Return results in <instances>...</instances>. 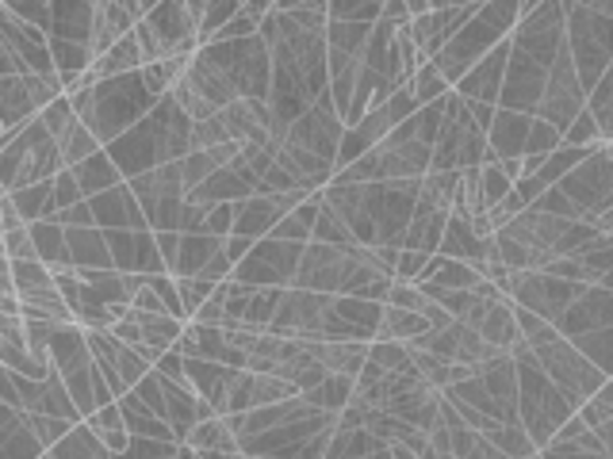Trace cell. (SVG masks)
Masks as SVG:
<instances>
[{
    "mask_svg": "<svg viewBox=\"0 0 613 459\" xmlns=\"http://www.w3.org/2000/svg\"><path fill=\"white\" fill-rule=\"evenodd\" d=\"M556 188L576 203L583 223H599L606 211H613V161H610V154L606 149H599L591 161H583L568 180H564V184H556Z\"/></svg>",
    "mask_w": 613,
    "mask_h": 459,
    "instance_id": "obj_1",
    "label": "cell"
},
{
    "mask_svg": "<svg viewBox=\"0 0 613 459\" xmlns=\"http://www.w3.org/2000/svg\"><path fill=\"white\" fill-rule=\"evenodd\" d=\"M548 92V69L537 66L530 54H522L510 43V66H506V85H502L499 108L517 115H537V108L545 104Z\"/></svg>",
    "mask_w": 613,
    "mask_h": 459,
    "instance_id": "obj_2",
    "label": "cell"
},
{
    "mask_svg": "<svg viewBox=\"0 0 613 459\" xmlns=\"http://www.w3.org/2000/svg\"><path fill=\"white\" fill-rule=\"evenodd\" d=\"M533 131V115H517V112H502L494 115L491 131H487V142H491L494 165L506 161V157H525V142H530Z\"/></svg>",
    "mask_w": 613,
    "mask_h": 459,
    "instance_id": "obj_3",
    "label": "cell"
},
{
    "mask_svg": "<svg viewBox=\"0 0 613 459\" xmlns=\"http://www.w3.org/2000/svg\"><path fill=\"white\" fill-rule=\"evenodd\" d=\"M0 459H46L43 440L31 433L20 410H0Z\"/></svg>",
    "mask_w": 613,
    "mask_h": 459,
    "instance_id": "obj_4",
    "label": "cell"
},
{
    "mask_svg": "<svg viewBox=\"0 0 613 459\" xmlns=\"http://www.w3.org/2000/svg\"><path fill=\"white\" fill-rule=\"evenodd\" d=\"M51 363L62 379L77 376L81 368L92 363V348H89V334L81 326H62L51 342Z\"/></svg>",
    "mask_w": 613,
    "mask_h": 459,
    "instance_id": "obj_5",
    "label": "cell"
},
{
    "mask_svg": "<svg viewBox=\"0 0 613 459\" xmlns=\"http://www.w3.org/2000/svg\"><path fill=\"white\" fill-rule=\"evenodd\" d=\"M311 356L330 371V376H349L357 379L368 363V345L365 342H306Z\"/></svg>",
    "mask_w": 613,
    "mask_h": 459,
    "instance_id": "obj_6",
    "label": "cell"
},
{
    "mask_svg": "<svg viewBox=\"0 0 613 459\" xmlns=\"http://www.w3.org/2000/svg\"><path fill=\"white\" fill-rule=\"evenodd\" d=\"M242 200H254V188H249L234 169H219L208 184L188 192V203H196V208H203V211L223 208V203H242Z\"/></svg>",
    "mask_w": 613,
    "mask_h": 459,
    "instance_id": "obj_7",
    "label": "cell"
},
{
    "mask_svg": "<svg viewBox=\"0 0 613 459\" xmlns=\"http://www.w3.org/2000/svg\"><path fill=\"white\" fill-rule=\"evenodd\" d=\"M277 223H280L277 203L265 200V195H254V200L234 203V234H238V237H249V242H265V237H272Z\"/></svg>",
    "mask_w": 613,
    "mask_h": 459,
    "instance_id": "obj_8",
    "label": "cell"
},
{
    "mask_svg": "<svg viewBox=\"0 0 613 459\" xmlns=\"http://www.w3.org/2000/svg\"><path fill=\"white\" fill-rule=\"evenodd\" d=\"M92 23H97V4H92V0H81V4H58V0H54L51 38L92 46Z\"/></svg>",
    "mask_w": 613,
    "mask_h": 459,
    "instance_id": "obj_9",
    "label": "cell"
},
{
    "mask_svg": "<svg viewBox=\"0 0 613 459\" xmlns=\"http://www.w3.org/2000/svg\"><path fill=\"white\" fill-rule=\"evenodd\" d=\"M31 237H35L38 260H43V265L51 268L54 276L74 272V253H69L66 226H58V223H35V226H31Z\"/></svg>",
    "mask_w": 613,
    "mask_h": 459,
    "instance_id": "obj_10",
    "label": "cell"
},
{
    "mask_svg": "<svg viewBox=\"0 0 613 459\" xmlns=\"http://www.w3.org/2000/svg\"><path fill=\"white\" fill-rule=\"evenodd\" d=\"M442 257L449 260H468V265H483L487 257V242L471 229L468 219L453 215L449 229H445V242H442Z\"/></svg>",
    "mask_w": 613,
    "mask_h": 459,
    "instance_id": "obj_11",
    "label": "cell"
},
{
    "mask_svg": "<svg viewBox=\"0 0 613 459\" xmlns=\"http://www.w3.org/2000/svg\"><path fill=\"white\" fill-rule=\"evenodd\" d=\"M69 234V253H74V268H115L108 237L100 226L89 229H66Z\"/></svg>",
    "mask_w": 613,
    "mask_h": 459,
    "instance_id": "obj_12",
    "label": "cell"
},
{
    "mask_svg": "<svg viewBox=\"0 0 613 459\" xmlns=\"http://www.w3.org/2000/svg\"><path fill=\"white\" fill-rule=\"evenodd\" d=\"M77 180H81V188H85V195H104V192H112V188H120V184H127L123 180V172H120V165L112 161V154H97V157H89L85 165H77Z\"/></svg>",
    "mask_w": 613,
    "mask_h": 459,
    "instance_id": "obj_13",
    "label": "cell"
},
{
    "mask_svg": "<svg viewBox=\"0 0 613 459\" xmlns=\"http://www.w3.org/2000/svg\"><path fill=\"white\" fill-rule=\"evenodd\" d=\"M192 452L208 456V452H242V437L231 429L226 417H215V422H203L192 429V437L185 440Z\"/></svg>",
    "mask_w": 613,
    "mask_h": 459,
    "instance_id": "obj_14",
    "label": "cell"
},
{
    "mask_svg": "<svg viewBox=\"0 0 613 459\" xmlns=\"http://www.w3.org/2000/svg\"><path fill=\"white\" fill-rule=\"evenodd\" d=\"M4 276L15 283L20 299L43 295V291L58 288V280H54V272L43 265V260H8V257H4Z\"/></svg>",
    "mask_w": 613,
    "mask_h": 459,
    "instance_id": "obj_15",
    "label": "cell"
},
{
    "mask_svg": "<svg viewBox=\"0 0 613 459\" xmlns=\"http://www.w3.org/2000/svg\"><path fill=\"white\" fill-rule=\"evenodd\" d=\"M58 149H62V157H66V169H77V165H85L89 157L104 154V142L97 138L92 126H85L81 119H77V123L58 138Z\"/></svg>",
    "mask_w": 613,
    "mask_h": 459,
    "instance_id": "obj_16",
    "label": "cell"
},
{
    "mask_svg": "<svg viewBox=\"0 0 613 459\" xmlns=\"http://www.w3.org/2000/svg\"><path fill=\"white\" fill-rule=\"evenodd\" d=\"M51 459H115V456L100 445V437L89 425H77L58 448H51Z\"/></svg>",
    "mask_w": 613,
    "mask_h": 459,
    "instance_id": "obj_17",
    "label": "cell"
},
{
    "mask_svg": "<svg viewBox=\"0 0 613 459\" xmlns=\"http://www.w3.org/2000/svg\"><path fill=\"white\" fill-rule=\"evenodd\" d=\"M411 92H414V100H419L422 108H430V104H442V100L449 97V92H457V89L445 81V74L434 66V61H426V66L419 69V77L411 81Z\"/></svg>",
    "mask_w": 613,
    "mask_h": 459,
    "instance_id": "obj_18",
    "label": "cell"
},
{
    "mask_svg": "<svg viewBox=\"0 0 613 459\" xmlns=\"http://www.w3.org/2000/svg\"><path fill=\"white\" fill-rule=\"evenodd\" d=\"M491 445L499 448L506 459H533L540 456V448L533 445V437L525 433V425H499V429L491 433Z\"/></svg>",
    "mask_w": 613,
    "mask_h": 459,
    "instance_id": "obj_19",
    "label": "cell"
},
{
    "mask_svg": "<svg viewBox=\"0 0 613 459\" xmlns=\"http://www.w3.org/2000/svg\"><path fill=\"white\" fill-rule=\"evenodd\" d=\"M314 242L319 245H334V249H357V237H353V229L345 226V219H337L334 211L322 203V215L319 223H314Z\"/></svg>",
    "mask_w": 613,
    "mask_h": 459,
    "instance_id": "obj_20",
    "label": "cell"
},
{
    "mask_svg": "<svg viewBox=\"0 0 613 459\" xmlns=\"http://www.w3.org/2000/svg\"><path fill=\"white\" fill-rule=\"evenodd\" d=\"M296 394H300V387L288 383V379H280V376H257L254 379V410L280 406V402L296 399Z\"/></svg>",
    "mask_w": 613,
    "mask_h": 459,
    "instance_id": "obj_21",
    "label": "cell"
},
{
    "mask_svg": "<svg viewBox=\"0 0 613 459\" xmlns=\"http://www.w3.org/2000/svg\"><path fill=\"white\" fill-rule=\"evenodd\" d=\"M368 360L380 363L383 371H414V360H411V345L403 342H372L368 345Z\"/></svg>",
    "mask_w": 613,
    "mask_h": 459,
    "instance_id": "obj_22",
    "label": "cell"
},
{
    "mask_svg": "<svg viewBox=\"0 0 613 459\" xmlns=\"http://www.w3.org/2000/svg\"><path fill=\"white\" fill-rule=\"evenodd\" d=\"M27 417V425H31V433H35L38 440H43V448H46V456H51V448H58L62 440L69 437V433L77 429V425H69V422H62V417H51V414H23Z\"/></svg>",
    "mask_w": 613,
    "mask_h": 459,
    "instance_id": "obj_23",
    "label": "cell"
},
{
    "mask_svg": "<svg viewBox=\"0 0 613 459\" xmlns=\"http://www.w3.org/2000/svg\"><path fill=\"white\" fill-rule=\"evenodd\" d=\"M560 146H564V134L556 131L553 123H545V119H537V115H533V131H530V142H525V154L553 157Z\"/></svg>",
    "mask_w": 613,
    "mask_h": 459,
    "instance_id": "obj_24",
    "label": "cell"
},
{
    "mask_svg": "<svg viewBox=\"0 0 613 459\" xmlns=\"http://www.w3.org/2000/svg\"><path fill=\"white\" fill-rule=\"evenodd\" d=\"M89 195H85L81 180H77L74 169H66L62 177H54V215H62V211L77 208V203H85Z\"/></svg>",
    "mask_w": 613,
    "mask_h": 459,
    "instance_id": "obj_25",
    "label": "cell"
},
{
    "mask_svg": "<svg viewBox=\"0 0 613 459\" xmlns=\"http://www.w3.org/2000/svg\"><path fill=\"white\" fill-rule=\"evenodd\" d=\"M231 142V131H226V119L215 115L208 123H192V154L196 149H219Z\"/></svg>",
    "mask_w": 613,
    "mask_h": 459,
    "instance_id": "obj_26",
    "label": "cell"
},
{
    "mask_svg": "<svg viewBox=\"0 0 613 459\" xmlns=\"http://www.w3.org/2000/svg\"><path fill=\"white\" fill-rule=\"evenodd\" d=\"M388 306H399V311H414V314H426L430 299H426V291H422L419 283H411V280H395V283H391Z\"/></svg>",
    "mask_w": 613,
    "mask_h": 459,
    "instance_id": "obj_27",
    "label": "cell"
},
{
    "mask_svg": "<svg viewBox=\"0 0 613 459\" xmlns=\"http://www.w3.org/2000/svg\"><path fill=\"white\" fill-rule=\"evenodd\" d=\"M38 119H43V123H46V131H51V134H54V142H58V138H62V134H66V131H69V126H74V123H77V112H74V100H69V97H58V100H54V104H51V108H46V112H43V115H38Z\"/></svg>",
    "mask_w": 613,
    "mask_h": 459,
    "instance_id": "obj_28",
    "label": "cell"
},
{
    "mask_svg": "<svg viewBox=\"0 0 613 459\" xmlns=\"http://www.w3.org/2000/svg\"><path fill=\"white\" fill-rule=\"evenodd\" d=\"M579 417H583V425L587 429H606V425L613 422V410L606 406V402H599V399H591V402H583V406H579Z\"/></svg>",
    "mask_w": 613,
    "mask_h": 459,
    "instance_id": "obj_29",
    "label": "cell"
},
{
    "mask_svg": "<svg viewBox=\"0 0 613 459\" xmlns=\"http://www.w3.org/2000/svg\"><path fill=\"white\" fill-rule=\"evenodd\" d=\"M391 459H422V456L414 452V448L406 445V440H395V445H391Z\"/></svg>",
    "mask_w": 613,
    "mask_h": 459,
    "instance_id": "obj_30",
    "label": "cell"
},
{
    "mask_svg": "<svg viewBox=\"0 0 613 459\" xmlns=\"http://www.w3.org/2000/svg\"><path fill=\"white\" fill-rule=\"evenodd\" d=\"M599 437H602V445H606V456L613 459V422L606 425V429H599Z\"/></svg>",
    "mask_w": 613,
    "mask_h": 459,
    "instance_id": "obj_31",
    "label": "cell"
},
{
    "mask_svg": "<svg viewBox=\"0 0 613 459\" xmlns=\"http://www.w3.org/2000/svg\"><path fill=\"white\" fill-rule=\"evenodd\" d=\"M594 399H599V402H606V406L613 410V379H606V387H602V391L594 394Z\"/></svg>",
    "mask_w": 613,
    "mask_h": 459,
    "instance_id": "obj_32",
    "label": "cell"
},
{
    "mask_svg": "<svg viewBox=\"0 0 613 459\" xmlns=\"http://www.w3.org/2000/svg\"><path fill=\"white\" fill-rule=\"evenodd\" d=\"M46 459H51V456H46Z\"/></svg>",
    "mask_w": 613,
    "mask_h": 459,
    "instance_id": "obj_33",
    "label": "cell"
}]
</instances>
